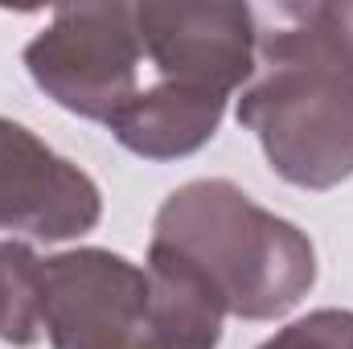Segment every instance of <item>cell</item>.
<instances>
[{
  "instance_id": "cell-1",
  "label": "cell",
  "mask_w": 353,
  "mask_h": 349,
  "mask_svg": "<svg viewBox=\"0 0 353 349\" xmlns=\"http://www.w3.org/2000/svg\"><path fill=\"white\" fill-rule=\"evenodd\" d=\"M239 123L271 169L304 189L353 177V25L350 4H275L255 12V74Z\"/></svg>"
},
{
  "instance_id": "cell-2",
  "label": "cell",
  "mask_w": 353,
  "mask_h": 349,
  "mask_svg": "<svg viewBox=\"0 0 353 349\" xmlns=\"http://www.w3.org/2000/svg\"><path fill=\"white\" fill-rule=\"evenodd\" d=\"M144 94L111 123V136L144 157L197 152L226 99L255 74V8L243 4H136Z\"/></svg>"
},
{
  "instance_id": "cell-3",
  "label": "cell",
  "mask_w": 353,
  "mask_h": 349,
  "mask_svg": "<svg viewBox=\"0 0 353 349\" xmlns=\"http://www.w3.org/2000/svg\"><path fill=\"white\" fill-rule=\"evenodd\" d=\"M148 251L189 267L222 300L226 317L243 321L283 317L316 279L308 235L230 181H189L169 193Z\"/></svg>"
},
{
  "instance_id": "cell-4",
  "label": "cell",
  "mask_w": 353,
  "mask_h": 349,
  "mask_svg": "<svg viewBox=\"0 0 353 349\" xmlns=\"http://www.w3.org/2000/svg\"><path fill=\"white\" fill-rule=\"evenodd\" d=\"M25 66L58 107L111 128L144 94L136 4L62 8L29 41Z\"/></svg>"
},
{
  "instance_id": "cell-5",
  "label": "cell",
  "mask_w": 353,
  "mask_h": 349,
  "mask_svg": "<svg viewBox=\"0 0 353 349\" xmlns=\"http://www.w3.org/2000/svg\"><path fill=\"white\" fill-rule=\"evenodd\" d=\"M41 333L54 349H169L148 271L99 247L41 259Z\"/></svg>"
},
{
  "instance_id": "cell-6",
  "label": "cell",
  "mask_w": 353,
  "mask_h": 349,
  "mask_svg": "<svg viewBox=\"0 0 353 349\" xmlns=\"http://www.w3.org/2000/svg\"><path fill=\"white\" fill-rule=\"evenodd\" d=\"M103 214L99 185L46 148L25 123L0 119V230L62 243L87 235Z\"/></svg>"
},
{
  "instance_id": "cell-7",
  "label": "cell",
  "mask_w": 353,
  "mask_h": 349,
  "mask_svg": "<svg viewBox=\"0 0 353 349\" xmlns=\"http://www.w3.org/2000/svg\"><path fill=\"white\" fill-rule=\"evenodd\" d=\"M259 349H353V312L345 308H321L288 329H279Z\"/></svg>"
},
{
  "instance_id": "cell-8",
  "label": "cell",
  "mask_w": 353,
  "mask_h": 349,
  "mask_svg": "<svg viewBox=\"0 0 353 349\" xmlns=\"http://www.w3.org/2000/svg\"><path fill=\"white\" fill-rule=\"evenodd\" d=\"M350 25H353V4H350Z\"/></svg>"
}]
</instances>
